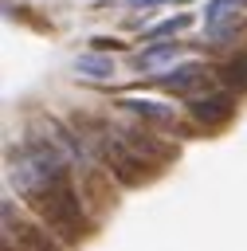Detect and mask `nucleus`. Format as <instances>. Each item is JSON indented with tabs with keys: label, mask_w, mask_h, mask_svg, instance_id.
Instances as JSON below:
<instances>
[{
	"label": "nucleus",
	"mask_w": 247,
	"mask_h": 251,
	"mask_svg": "<svg viewBox=\"0 0 247 251\" xmlns=\"http://www.w3.org/2000/svg\"><path fill=\"white\" fill-rule=\"evenodd\" d=\"M35 212H39V220L63 239V243H78L82 235H86V216H82V196H78V188L71 184V176H59V180H51L43 192H35L31 200H27Z\"/></svg>",
	"instance_id": "f257e3e1"
},
{
	"label": "nucleus",
	"mask_w": 247,
	"mask_h": 251,
	"mask_svg": "<svg viewBox=\"0 0 247 251\" xmlns=\"http://www.w3.org/2000/svg\"><path fill=\"white\" fill-rule=\"evenodd\" d=\"M98 149H102L110 173H114L122 184H145V180L153 176V161H149L145 153H137V149L125 141V133H122V137L102 133V137H98Z\"/></svg>",
	"instance_id": "f03ea898"
},
{
	"label": "nucleus",
	"mask_w": 247,
	"mask_h": 251,
	"mask_svg": "<svg viewBox=\"0 0 247 251\" xmlns=\"http://www.w3.org/2000/svg\"><path fill=\"white\" fill-rule=\"evenodd\" d=\"M247 16V0H212L204 12V31L208 39H231L235 27Z\"/></svg>",
	"instance_id": "7ed1b4c3"
},
{
	"label": "nucleus",
	"mask_w": 247,
	"mask_h": 251,
	"mask_svg": "<svg viewBox=\"0 0 247 251\" xmlns=\"http://www.w3.org/2000/svg\"><path fill=\"white\" fill-rule=\"evenodd\" d=\"M188 114H192L204 129H216V126H223V122H231L235 98H231V94H204V98H192V102H188Z\"/></svg>",
	"instance_id": "20e7f679"
},
{
	"label": "nucleus",
	"mask_w": 247,
	"mask_h": 251,
	"mask_svg": "<svg viewBox=\"0 0 247 251\" xmlns=\"http://www.w3.org/2000/svg\"><path fill=\"white\" fill-rule=\"evenodd\" d=\"M200 82H204L200 63H180V67H169V75H161V86L173 90V94H192Z\"/></svg>",
	"instance_id": "39448f33"
},
{
	"label": "nucleus",
	"mask_w": 247,
	"mask_h": 251,
	"mask_svg": "<svg viewBox=\"0 0 247 251\" xmlns=\"http://www.w3.org/2000/svg\"><path fill=\"white\" fill-rule=\"evenodd\" d=\"M8 231H16V251H63L59 243V235L51 231H43V227H31V224H16V227H8Z\"/></svg>",
	"instance_id": "423d86ee"
},
{
	"label": "nucleus",
	"mask_w": 247,
	"mask_h": 251,
	"mask_svg": "<svg viewBox=\"0 0 247 251\" xmlns=\"http://www.w3.org/2000/svg\"><path fill=\"white\" fill-rule=\"evenodd\" d=\"M220 82H223L227 90H235V94L247 90V51H235V55L220 67Z\"/></svg>",
	"instance_id": "0eeeda50"
},
{
	"label": "nucleus",
	"mask_w": 247,
	"mask_h": 251,
	"mask_svg": "<svg viewBox=\"0 0 247 251\" xmlns=\"http://www.w3.org/2000/svg\"><path fill=\"white\" fill-rule=\"evenodd\" d=\"M122 106L145 122H173V106H161V102H149V98H122Z\"/></svg>",
	"instance_id": "6e6552de"
},
{
	"label": "nucleus",
	"mask_w": 247,
	"mask_h": 251,
	"mask_svg": "<svg viewBox=\"0 0 247 251\" xmlns=\"http://www.w3.org/2000/svg\"><path fill=\"white\" fill-rule=\"evenodd\" d=\"M74 71H78L82 78H110V75H114V59L90 51V55H78V59H74Z\"/></svg>",
	"instance_id": "1a4fd4ad"
},
{
	"label": "nucleus",
	"mask_w": 247,
	"mask_h": 251,
	"mask_svg": "<svg viewBox=\"0 0 247 251\" xmlns=\"http://www.w3.org/2000/svg\"><path fill=\"white\" fill-rule=\"evenodd\" d=\"M173 59H176V43H157V47H145L137 55V71H161Z\"/></svg>",
	"instance_id": "9d476101"
},
{
	"label": "nucleus",
	"mask_w": 247,
	"mask_h": 251,
	"mask_svg": "<svg viewBox=\"0 0 247 251\" xmlns=\"http://www.w3.org/2000/svg\"><path fill=\"white\" fill-rule=\"evenodd\" d=\"M188 24H192V16L180 12V16H173V20H161V24L153 27V35H173V31H180V27H188Z\"/></svg>",
	"instance_id": "9b49d317"
}]
</instances>
